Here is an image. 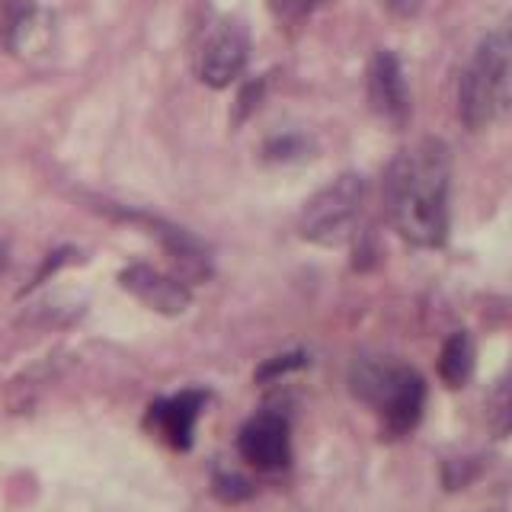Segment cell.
Masks as SVG:
<instances>
[{"mask_svg":"<svg viewBox=\"0 0 512 512\" xmlns=\"http://www.w3.org/2000/svg\"><path fill=\"white\" fill-rule=\"evenodd\" d=\"M448 180L452 160L439 138L400 151L384 176V205L394 231L413 247H442L448 237Z\"/></svg>","mask_w":512,"mask_h":512,"instance_id":"6da1fadb","label":"cell"},{"mask_svg":"<svg viewBox=\"0 0 512 512\" xmlns=\"http://www.w3.org/2000/svg\"><path fill=\"white\" fill-rule=\"evenodd\" d=\"M512 106V16L490 29L458 84V112L461 122L480 132L496 122Z\"/></svg>","mask_w":512,"mask_h":512,"instance_id":"7a4b0ae2","label":"cell"},{"mask_svg":"<svg viewBox=\"0 0 512 512\" xmlns=\"http://www.w3.org/2000/svg\"><path fill=\"white\" fill-rule=\"evenodd\" d=\"M349 384L362 404L375 407L381 432L388 439L407 436L423 420L426 381L410 365L388 359H359L349 372Z\"/></svg>","mask_w":512,"mask_h":512,"instance_id":"3957f363","label":"cell"},{"mask_svg":"<svg viewBox=\"0 0 512 512\" xmlns=\"http://www.w3.org/2000/svg\"><path fill=\"white\" fill-rule=\"evenodd\" d=\"M362 212H365V180L359 173H343L304 202L298 231L311 244L340 247L356 237Z\"/></svg>","mask_w":512,"mask_h":512,"instance_id":"277c9868","label":"cell"},{"mask_svg":"<svg viewBox=\"0 0 512 512\" xmlns=\"http://www.w3.org/2000/svg\"><path fill=\"white\" fill-rule=\"evenodd\" d=\"M247 58H250V36L244 23L224 20L205 36L199 58H196V71L202 77V84L228 87L231 80L244 71Z\"/></svg>","mask_w":512,"mask_h":512,"instance_id":"5b68a950","label":"cell"},{"mask_svg":"<svg viewBox=\"0 0 512 512\" xmlns=\"http://www.w3.org/2000/svg\"><path fill=\"white\" fill-rule=\"evenodd\" d=\"M237 448L247 464L260 471H282L288 458H292V445H288V420L272 410H263L250 416L240 426Z\"/></svg>","mask_w":512,"mask_h":512,"instance_id":"8992f818","label":"cell"},{"mask_svg":"<svg viewBox=\"0 0 512 512\" xmlns=\"http://www.w3.org/2000/svg\"><path fill=\"white\" fill-rule=\"evenodd\" d=\"M368 103L378 112L384 122L391 125H404L410 119V90H407V77L404 68L394 52H381L368 64Z\"/></svg>","mask_w":512,"mask_h":512,"instance_id":"52a82bcc","label":"cell"},{"mask_svg":"<svg viewBox=\"0 0 512 512\" xmlns=\"http://www.w3.org/2000/svg\"><path fill=\"white\" fill-rule=\"evenodd\" d=\"M205 400V391H180L173 397H164L151 407L148 423L170 448L186 452V448H192V436H196V423Z\"/></svg>","mask_w":512,"mask_h":512,"instance_id":"ba28073f","label":"cell"},{"mask_svg":"<svg viewBox=\"0 0 512 512\" xmlns=\"http://www.w3.org/2000/svg\"><path fill=\"white\" fill-rule=\"evenodd\" d=\"M119 282H122V288L128 295H135L141 304H148L151 311L167 314V317L183 314L189 308V301H192L189 288L180 279L164 276V272H157L151 266H141V263L122 269Z\"/></svg>","mask_w":512,"mask_h":512,"instance_id":"9c48e42d","label":"cell"},{"mask_svg":"<svg viewBox=\"0 0 512 512\" xmlns=\"http://www.w3.org/2000/svg\"><path fill=\"white\" fill-rule=\"evenodd\" d=\"M474 375V343L468 333H452L439 352V378L448 388H464Z\"/></svg>","mask_w":512,"mask_h":512,"instance_id":"30bf717a","label":"cell"},{"mask_svg":"<svg viewBox=\"0 0 512 512\" xmlns=\"http://www.w3.org/2000/svg\"><path fill=\"white\" fill-rule=\"evenodd\" d=\"M490 426L496 436H509L512 432V378H506L490 400Z\"/></svg>","mask_w":512,"mask_h":512,"instance_id":"8fae6325","label":"cell"},{"mask_svg":"<svg viewBox=\"0 0 512 512\" xmlns=\"http://www.w3.org/2000/svg\"><path fill=\"white\" fill-rule=\"evenodd\" d=\"M215 496L224 503H244L253 496V484L247 477H240V474H231V471H221L215 477V484H212Z\"/></svg>","mask_w":512,"mask_h":512,"instance_id":"7c38bea8","label":"cell"},{"mask_svg":"<svg viewBox=\"0 0 512 512\" xmlns=\"http://www.w3.org/2000/svg\"><path fill=\"white\" fill-rule=\"evenodd\" d=\"M330 0H269L272 13L279 16L282 23H301L308 20L311 13H317L320 7H327Z\"/></svg>","mask_w":512,"mask_h":512,"instance_id":"4fadbf2b","label":"cell"},{"mask_svg":"<svg viewBox=\"0 0 512 512\" xmlns=\"http://www.w3.org/2000/svg\"><path fill=\"white\" fill-rule=\"evenodd\" d=\"M304 362H308L304 352H282V356H272V359H266L260 368H256V381H272V378H279L285 372H295V368H301Z\"/></svg>","mask_w":512,"mask_h":512,"instance_id":"5bb4252c","label":"cell"},{"mask_svg":"<svg viewBox=\"0 0 512 512\" xmlns=\"http://www.w3.org/2000/svg\"><path fill=\"white\" fill-rule=\"evenodd\" d=\"M304 151V141L301 138H279V141H272L269 148H266V154L269 157H279V160H288V157H298Z\"/></svg>","mask_w":512,"mask_h":512,"instance_id":"9a60e30c","label":"cell"},{"mask_svg":"<svg viewBox=\"0 0 512 512\" xmlns=\"http://www.w3.org/2000/svg\"><path fill=\"white\" fill-rule=\"evenodd\" d=\"M381 7L397 16V20H410V16L423 10V0H381Z\"/></svg>","mask_w":512,"mask_h":512,"instance_id":"2e32d148","label":"cell"}]
</instances>
